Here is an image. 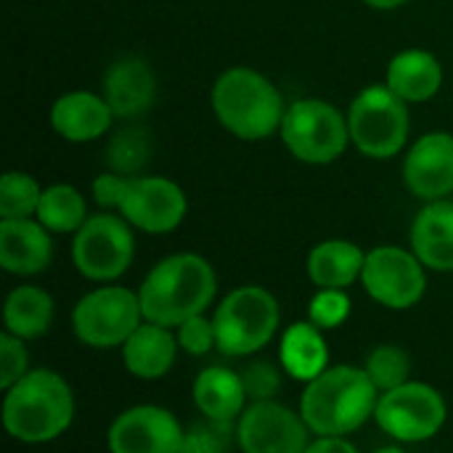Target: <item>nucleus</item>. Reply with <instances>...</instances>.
Instances as JSON below:
<instances>
[{
  "mask_svg": "<svg viewBox=\"0 0 453 453\" xmlns=\"http://www.w3.org/2000/svg\"><path fill=\"white\" fill-rule=\"evenodd\" d=\"M218 292L212 265L194 252H178L159 260L143 279L138 297L143 319L167 329H178L194 316H202Z\"/></svg>",
  "mask_w": 453,
  "mask_h": 453,
  "instance_id": "f257e3e1",
  "label": "nucleus"
},
{
  "mask_svg": "<svg viewBox=\"0 0 453 453\" xmlns=\"http://www.w3.org/2000/svg\"><path fill=\"white\" fill-rule=\"evenodd\" d=\"M380 390L364 369L332 366L308 382L300 414L319 438H345L374 417Z\"/></svg>",
  "mask_w": 453,
  "mask_h": 453,
  "instance_id": "f03ea898",
  "label": "nucleus"
},
{
  "mask_svg": "<svg viewBox=\"0 0 453 453\" xmlns=\"http://www.w3.org/2000/svg\"><path fill=\"white\" fill-rule=\"evenodd\" d=\"M74 419V395L64 377L50 369L27 372L3 398V425L13 441L37 446L50 443L69 430Z\"/></svg>",
  "mask_w": 453,
  "mask_h": 453,
  "instance_id": "7ed1b4c3",
  "label": "nucleus"
},
{
  "mask_svg": "<svg viewBox=\"0 0 453 453\" xmlns=\"http://www.w3.org/2000/svg\"><path fill=\"white\" fill-rule=\"evenodd\" d=\"M212 111L236 138L260 141L281 130L287 106L268 77L250 66H234L212 85Z\"/></svg>",
  "mask_w": 453,
  "mask_h": 453,
  "instance_id": "20e7f679",
  "label": "nucleus"
},
{
  "mask_svg": "<svg viewBox=\"0 0 453 453\" xmlns=\"http://www.w3.org/2000/svg\"><path fill=\"white\" fill-rule=\"evenodd\" d=\"M279 303L263 287L234 289L215 311L218 350L226 356H250L265 348L279 329Z\"/></svg>",
  "mask_w": 453,
  "mask_h": 453,
  "instance_id": "39448f33",
  "label": "nucleus"
},
{
  "mask_svg": "<svg viewBox=\"0 0 453 453\" xmlns=\"http://www.w3.org/2000/svg\"><path fill=\"white\" fill-rule=\"evenodd\" d=\"M350 141L361 154L374 159L395 157L409 138V109L388 85H369L361 90L348 114Z\"/></svg>",
  "mask_w": 453,
  "mask_h": 453,
  "instance_id": "423d86ee",
  "label": "nucleus"
},
{
  "mask_svg": "<svg viewBox=\"0 0 453 453\" xmlns=\"http://www.w3.org/2000/svg\"><path fill=\"white\" fill-rule=\"evenodd\" d=\"M279 133L289 154L308 165L334 162L350 141L348 119L340 114L337 106L319 98L289 104Z\"/></svg>",
  "mask_w": 453,
  "mask_h": 453,
  "instance_id": "0eeeda50",
  "label": "nucleus"
},
{
  "mask_svg": "<svg viewBox=\"0 0 453 453\" xmlns=\"http://www.w3.org/2000/svg\"><path fill=\"white\" fill-rule=\"evenodd\" d=\"M143 321L141 297L125 287L93 289L72 311V329L90 348H122Z\"/></svg>",
  "mask_w": 453,
  "mask_h": 453,
  "instance_id": "6e6552de",
  "label": "nucleus"
},
{
  "mask_svg": "<svg viewBox=\"0 0 453 453\" xmlns=\"http://www.w3.org/2000/svg\"><path fill=\"white\" fill-rule=\"evenodd\" d=\"M135 255V239L130 223L122 215L98 212L90 215L72 242L74 268L90 281L119 279Z\"/></svg>",
  "mask_w": 453,
  "mask_h": 453,
  "instance_id": "1a4fd4ad",
  "label": "nucleus"
},
{
  "mask_svg": "<svg viewBox=\"0 0 453 453\" xmlns=\"http://www.w3.org/2000/svg\"><path fill=\"white\" fill-rule=\"evenodd\" d=\"M443 395L425 382H406L380 395L374 419L377 425L401 443H422L441 433L446 425Z\"/></svg>",
  "mask_w": 453,
  "mask_h": 453,
  "instance_id": "9d476101",
  "label": "nucleus"
},
{
  "mask_svg": "<svg viewBox=\"0 0 453 453\" xmlns=\"http://www.w3.org/2000/svg\"><path fill=\"white\" fill-rule=\"evenodd\" d=\"M361 284L374 303L390 311L414 308L427 292L422 260L401 247H377L366 252Z\"/></svg>",
  "mask_w": 453,
  "mask_h": 453,
  "instance_id": "9b49d317",
  "label": "nucleus"
},
{
  "mask_svg": "<svg viewBox=\"0 0 453 453\" xmlns=\"http://www.w3.org/2000/svg\"><path fill=\"white\" fill-rule=\"evenodd\" d=\"M236 443L242 453H305L311 427L303 414L276 403H250L236 422Z\"/></svg>",
  "mask_w": 453,
  "mask_h": 453,
  "instance_id": "f8f14e48",
  "label": "nucleus"
},
{
  "mask_svg": "<svg viewBox=\"0 0 453 453\" xmlns=\"http://www.w3.org/2000/svg\"><path fill=\"white\" fill-rule=\"evenodd\" d=\"M186 194L170 178H127L117 212L146 234H170L186 218Z\"/></svg>",
  "mask_w": 453,
  "mask_h": 453,
  "instance_id": "ddd939ff",
  "label": "nucleus"
},
{
  "mask_svg": "<svg viewBox=\"0 0 453 453\" xmlns=\"http://www.w3.org/2000/svg\"><path fill=\"white\" fill-rule=\"evenodd\" d=\"M186 430L162 406H133L122 411L106 435L111 453H180Z\"/></svg>",
  "mask_w": 453,
  "mask_h": 453,
  "instance_id": "4468645a",
  "label": "nucleus"
},
{
  "mask_svg": "<svg viewBox=\"0 0 453 453\" xmlns=\"http://www.w3.org/2000/svg\"><path fill=\"white\" fill-rule=\"evenodd\" d=\"M409 191L425 202H438L453 194V135L427 133L419 138L403 162Z\"/></svg>",
  "mask_w": 453,
  "mask_h": 453,
  "instance_id": "2eb2a0df",
  "label": "nucleus"
},
{
  "mask_svg": "<svg viewBox=\"0 0 453 453\" xmlns=\"http://www.w3.org/2000/svg\"><path fill=\"white\" fill-rule=\"evenodd\" d=\"M53 239L40 220H0V265L16 276H35L50 265Z\"/></svg>",
  "mask_w": 453,
  "mask_h": 453,
  "instance_id": "dca6fc26",
  "label": "nucleus"
},
{
  "mask_svg": "<svg viewBox=\"0 0 453 453\" xmlns=\"http://www.w3.org/2000/svg\"><path fill=\"white\" fill-rule=\"evenodd\" d=\"M111 119H114V111L106 104V98L88 93V90L64 93L50 109L53 130L72 143L101 138L111 127Z\"/></svg>",
  "mask_w": 453,
  "mask_h": 453,
  "instance_id": "f3484780",
  "label": "nucleus"
},
{
  "mask_svg": "<svg viewBox=\"0 0 453 453\" xmlns=\"http://www.w3.org/2000/svg\"><path fill=\"white\" fill-rule=\"evenodd\" d=\"M157 77L143 58L127 56L114 61L104 74V98L114 117H135L154 104Z\"/></svg>",
  "mask_w": 453,
  "mask_h": 453,
  "instance_id": "a211bd4d",
  "label": "nucleus"
},
{
  "mask_svg": "<svg viewBox=\"0 0 453 453\" xmlns=\"http://www.w3.org/2000/svg\"><path fill=\"white\" fill-rule=\"evenodd\" d=\"M411 252L430 271H453V202L438 199L422 207L411 226Z\"/></svg>",
  "mask_w": 453,
  "mask_h": 453,
  "instance_id": "6ab92c4d",
  "label": "nucleus"
},
{
  "mask_svg": "<svg viewBox=\"0 0 453 453\" xmlns=\"http://www.w3.org/2000/svg\"><path fill=\"white\" fill-rule=\"evenodd\" d=\"M178 337L173 334V329L143 321L130 340L122 345V361L125 369L138 377V380H159L165 377L178 356Z\"/></svg>",
  "mask_w": 453,
  "mask_h": 453,
  "instance_id": "aec40b11",
  "label": "nucleus"
},
{
  "mask_svg": "<svg viewBox=\"0 0 453 453\" xmlns=\"http://www.w3.org/2000/svg\"><path fill=\"white\" fill-rule=\"evenodd\" d=\"M247 401L242 374L226 366H207L194 382V403L207 419L234 422L244 414Z\"/></svg>",
  "mask_w": 453,
  "mask_h": 453,
  "instance_id": "412c9836",
  "label": "nucleus"
},
{
  "mask_svg": "<svg viewBox=\"0 0 453 453\" xmlns=\"http://www.w3.org/2000/svg\"><path fill=\"white\" fill-rule=\"evenodd\" d=\"M443 85L441 61L422 48H409L398 53L388 66V88L403 101L419 104L433 98Z\"/></svg>",
  "mask_w": 453,
  "mask_h": 453,
  "instance_id": "4be33fe9",
  "label": "nucleus"
},
{
  "mask_svg": "<svg viewBox=\"0 0 453 453\" xmlns=\"http://www.w3.org/2000/svg\"><path fill=\"white\" fill-rule=\"evenodd\" d=\"M366 252L345 239H329L311 250L308 276L319 289H345L364 273Z\"/></svg>",
  "mask_w": 453,
  "mask_h": 453,
  "instance_id": "5701e85b",
  "label": "nucleus"
},
{
  "mask_svg": "<svg viewBox=\"0 0 453 453\" xmlns=\"http://www.w3.org/2000/svg\"><path fill=\"white\" fill-rule=\"evenodd\" d=\"M279 361H281V369L292 380H300L305 385L313 382L319 374L329 369V350H326V340L321 329L311 321L292 324L281 334Z\"/></svg>",
  "mask_w": 453,
  "mask_h": 453,
  "instance_id": "b1692460",
  "label": "nucleus"
},
{
  "mask_svg": "<svg viewBox=\"0 0 453 453\" xmlns=\"http://www.w3.org/2000/svg\"><path fill=\"white\" fill-rule=\"evenodd\" d=\"M5 332L19 340H37L50 329L53 321V300L40 287H16L5 297L3 308Z\"/></svg>",
  "mask_w": 453,
  "mask_h": 453,
  "instance_id": "393cba45",
  "label": "nucleus"
},
{
  "mask_svg": "<svg viewBox=\"0 0 453 453\" xmlns=\"http://www.w3.org/2000/svg\"><path fill=\"white\" fill-rule=\"evenodd\" d=\"M88 207L85 196L69 186V183H56L42 188L35 220H40L48 231L53 234H77L82 223L88 220Z\"/></svg>",
  "mask_w": 453,
  "mask_h": 453,
  "instance_id": "a878e982",
  "label": "nucleus"
},
{
  "mask_svg": "<svg viewBox=\"0 0 453 453\" xmlns=\"http://www.w3.org/2000/svg\"><path fill=\"white\" fill-rule=\"evenodd\" d=\"M364 372L369 374V380L374 382V388L382 393L395 390L401 385L409 382L411 374V358L403 348L398 345H380L372 350V356L366 358Z\"/></svg>",
  "mask_w": 453,
  "mask_h": 453,
  "instance_id": "bb28decb",
  "label": "nucleus"
},
{
  "mask_svg": "<svg viewBox=\"0 0 453 453\" xmlns=\"http://www.w3.org/2000/svg\"><path fill=\"white\" fill-rule=\"evenodd\" d=\"M42 188L27 173H5L0 178V218H32L37 212Z\"/></svg>",
  "mask_w": 453,
  "mask_h": 453,
  "instance_id": "cd10ccee",
  "label": "nucleus"
},
{
  "mask_svg": "<svg viewBox=\"0 0 453 453\" xmlns=\"http://www.w3.org/2000/svg\"><path fill=\"white\" fill-rule=\"evenodd\" d=\"M234 435V422H218L204 417V422H196L186 430L180 453H228Z\"/></svg>",
  "mask_w": 453,
  "mask_h": 453,
  "instance_id": "c85d7f7f",
  "label": "nucleus"
},
{
  "mask_svg": "<svg viewBox=\"0 0 453 453\" xmlns=\"http://www.w3.org/2000/svg\"><path fill=\"white\" fill-rule=\"evenodd\" d=\"M308 316L319 329H334L350 316V297L345 289H319V295L311 300Z\"/></svg>",
  "mask_w": 453,
  "mask_h": 453,
  "instance_id": "c756f323",
  "label": "nucleus"
},
{
  "mask_svg": "<svg viewBox=\"0 0 453 453\" xmlns=\"http://www.w3.org/2000/svg\"><path fill=\"white\" fill-rule=\"evenodd\" d=\"M178 345L180 350H186L188 356H207L212 348H218V332H215V321H210L204 313L188 319L186 324L178 326Z\"/></svg>",
  "mask_w": 453,
  "mask_h": 453,
  "instance_id": "7c9ffc66",
  "label": "nucleus"
},
{
  "mask_svg": "<svg viewBox=\"0 0 453 453\" xmlns=\"http://www.w3.org/2000/svg\"><path fill=\"white\" fill-rule=\"evenodd\" d=\"M29 356L24 348V340L13 337L11 332H3L0 337V388H13L29 369Z\"/></svg>",
  "mask_w": 453,
  "mask_h": 453,
  "instance_id": "2f4dec72",
  "label": "nucleus"
},
{
  "mask_svg": "<svg viewBox=\"0 0 453 453\" xmlns=\"http://www.w3.org/2000/svg\"><path fill=\"white\" fill-rule=\"evenodd\" d=\"M242 382H244L250 403H260V401H273L276 398V393L281 388V374H279V369L273 364L255 361L242 374Z\"/></svg>",
  "mask_w": 453,
  "mask_h": 453,
  "instance_id": "473e14b6",
  "label": "nucleus"
},
{
  "mask_svg": "<svg viewBox=\"0 0 453 453\" xmlns=\"http://www.w3.org/2000/svg\"><path fill=\"white\" fill-rule=\"evenodd\" d=\"M146 149H149V143H146V141H143V135H141V133H135V130L117 135V138H114V143H111V151H109L111 167H114L119 175H130V173H135V170L143 165L146 154H149Z\"/></svg>",
  "mask_w": 453,
  "mask_h": 453,
  "instance_id": "72a5a7b5",
  "label": "nucleus"
},
{
  "mask_svg": "<svg viewBox=\"0 0 453 453\" xmlns=\"http://www.w3.org/2000/svg\"><path fill=\"white\" fill-rule=\"evenodd\" d=\"M125 186H127V175L104 173V175H98V178L93 180V196H96V202H98L104 210H117L119 202H122Z\"/></svg>",
  "mask_w": 453,
  "mask_h": 453,
  "instance_id": "f704fd0d",
  "label": "nucleus"
},
{
  "mask_svg": "<svg viewBox=\"0 0 453 453\" xmlns=\"http://www.w3.org/2000/svg\"><path fill=\"white\" fill-rule=\"evenodd\" d=\"M305 453H358L353 443H348L345 438H319L313 441Z\"/></svg>",
  "mask_w": 453,
  "mask_h": 453,
  "instance_id": "c9c22d12",
  "label": "nucleus"
},
{
  "mask_svg": "<svg viewBox=\"0 0 453 453\" xmlns=\"http://www.w3.org/2000/svg\"><path fill=\"white\" fill-rule=\"evenodd\" d=\"M366 5H372V8H380V11H393V8H401V5H406L409 0H364Z\"/></svg>",
  "mask_w": 453,
  "mask_h": 453,
  "instance_id": "e433bc0d",
  "label": "nucleus"
},
{
  "mask_svg": "<svg viewBox=\"0 0 453 453\" xmlns=\"http://www.w3.org/2000/svg\"><path fill=\"white\" fill-rule=\"evenodd\" d=\"M374 453H406L403 449H395V446H388V449H380V451Z\"/></svg>",
  "mask_w": 453,
  "mask_h": 453,
  "instance_id": "4c0bfd02",
  "label": "nucleus"
}]
</instances>
